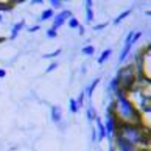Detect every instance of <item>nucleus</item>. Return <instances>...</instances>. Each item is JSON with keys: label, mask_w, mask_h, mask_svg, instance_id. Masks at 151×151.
Returning a JSON list of instances; mask_svg holds the SVG:
<instances>
[{"label": "nucleus", "mask_w": 151, "mask_h": 151, "mask_svg": "<svg viewBox=\"0 0 151 151\" xmlns=\"http://www.w3.org/2000/svg\"><path fill=\"white\" fill-rule=\"evenodd\" d=\"M114 115L120 120V123H132V125L142 123V115L128 97L117 98V101H114Z\"/></svg>", "instance_id": "f257e3e1"}, {"label": "nucleus", "mask_w": 151, "mask_h": 151, "mask_svg": "<svg viewBox=\"0 0 151 151\" xmlns=\"http://www.w3.org/2000/svg\"><path fill=\"white\" fill-rule=\"evenodd\" d=\"M115 134L120 136L123 140H126L129 145L136 147V145H143L147 147L148 140L145 137V132L142 131V128L139 125H132V123H119L117 125Z\"/></svg>", "instance_id": "f03ea898"}, {"label": "nucleus", "mask_w": 151, "mask_h": 151, "mask_svg": "<svg viewBox=\"0 0 151 151\" xmlns=\"http://www.w3.org/2000/svg\"><path fill=\"white\" fill-rule=\"evenodd\" d=\"M117 81H119V87L122 91H125V92L131 91L132 86L136 84V73H134L132 65H126L123 69H120Z\"/></svg>", "instance_id": "7ed1b4c3"}, {"label": "nucleus", "mask_w": 151, "mask_h": 151, "mask_svg": "<svg viewBox=\"0 0 151 151\" xmlns=\"http://www.w3.org/2000/svg\"><path fill=\"white\" fill-rule=\"evenodd\" d=\"M140 36H142L140 31H137V33H134V31L128 33V36H126V39H125V45H123L122 52H120V56H119V63H123V61L126 59V56L129 55L131 48H132V45H134V42H137Z\"/></svg>", "instance_id": "20e7f679"}, {"label": "nucleus", "mask_w": 151, "mask_h": 151, "mask_svg": "<svg viewBox=\"0 0 151 151\" xmlns=\"http://www.w3.org/2000/svg\"><path fill=\"white\" fill-rule=\"evenodd\" d=\"M104 125V129H106V137L109 139L111 145H112V137L115 134V129H117V119L114 114H108V119H106V123Z\"/></svg>", "instance_id": "39448f33"}, {"label": "nucleus", "mask_w": 151, "mask_h": 151, "mask_svg": "<svg viewBox=\"0 0 151 151\" xmlns=\"http://www.w3.org/2000/svg\"><path fill=\"white\" fill-rule=\"evenodd\" d=\"M111 151H137V150L126 140H123L120 136H115V140H112V145H111Z\"/></svg>", "instance_id": "423d86ee"}, {"label": "nucleus", "mask_w": 151, "mask_h": 151, "mask_svg": "<svg viewBox=\"0 0 151 151\" xmlns=\"http://www.w3.org/2000/svg\"><path fill=\"white\" fill-rule=\"evenodd\" d=\"M70 17H72V13H70L69 9L61 11V13L56 14V16H55V19H53V28H55V30L61 28V27L64 25V22H65V20H69Z\"/></svg>", "instance_id": "0eeeda50"}, {"label": "nucleus", "mask_w": 151, "mask_h": 151, "mask_svg": "<svg viewBox=\"0 0 151 151\" xmlns=\"http://www.w3.org/2000/svg\"><path fill=\"white\" fill-rule=\"evenodd\" d=\"M84 8H86V22L91 24V22L93 20V17H95V14H93V2L92 0H86Z\"/></svg>", "instance_id": "6e6552de"}, {"label": "nucleus", "mask_w": 151, "mask_h": 151, "mask_svg": "<svg viewBox=\"0 0 151 151\" xmlns=\"http://www.w3.org/2000/svg\"><path fill=\"white\" fill-rule=\"evenodd\" d=\"M61 119H63V109H61V106L55 104L52 106V120L53 122H61Z\"/></svg>", "instance_id": "1a4fd4ad"}, {"label": "nucleus", "mask_w": 151, "mask_h": 151, "mask_svg": "<svg viewBox=\"0 0 151 151\" xmlns=\"http://www.w3.org/2000/svg\"><path fill=\"white\" fill-rule=\"evenodd\" d=\"M25 27V20L22 19V20H19L17 24H14L13 25V30H11V39H14V37H17V35L20 33V30Z\"/></svg>", "instance_id": "9d476101"}, {"label": "nucleus", "mask_w": 151, "mask_h": 151, "mask_svg": "<svg viewBox=\"0 0 151 151\" xmlns=\"http://www.w3.org/2000/svg\"><path fill=\"white\" fill-rule=\"evenodd\" d=\"M97 120V129H98V140H103V139H106V129H104V125H103V122L98 119H95Z\"/></svg>", "instance_id": "9b49d317"}, {"label": "nucleus", "mask_w": 151, "mask_h": 151, "mask_svg": "<svg viewBox=\"0 0 151 151\" xmlns=\"http://www.w3.org/2000/svg\"><path fill=\"white\" fill-rule=\"evenodd\" d=\"M111 55H112V50H111V48H106V50H103V53L98 56V64H104L106 61L109 59Z\"/></svg>", "instance_id": "f8f14e48"}, {"label": "nucleus", "mask_w": 151, "mask_h": 151, "mask_svg": "<svg viewBox=\"0 0 151 151\" xmlns=\"http://www.w3.org/2000/svg\"><path fill=\"white\" fill-rule=\"evenodd\" d=\"M98 84H100V78H97V80H93V81H92V84L86 89V95H87L89 98L92 97V93H93V91H95V87H97Z\"/></svg>", "instance_id": "ddd939ff"}, {"label": "nucleus", "mask_w": 151, "mask_h": 151, "mask_svg": "<svg viewBox=\"0 0 151 151\" xmlns=\"http://www.w3.org/2000/svg\"><path fill=\"white\" fill-rule=\"evenodd\" d=\"M87 119L91 120V122L97 119V111H95V108H93L92 104H89V106H87Z\"/></svg>", "instance_id": "4468645a"}, {"label": "nucleus", "mask_w": 151, "mask_h": 151, "mask_svg": "<svg viewBox=\"0 0 151 151\" xmlns=\"http://www.w3.org/2000/svg\"><path fill=\"white\" fill-rule=\"evenodd\" d=\"M53 17V9L52 8H48V9H45L44 13L41 14V20L44 22V20H48V19H52Z\"/></svg>", "instance_id": "2eb2a0df"}, {"label": "nucleus", "mask_w": 151, "mask_h": 151, "mask_svg": "<svg viewBox=\"0 0 151 151\" xmlns=\"http://www.w3.org/2000/svg\"><path fill=\"white\" fill-rule=\"evenodd\" d=\"M131 14V9H126V11H123V13L119 16V17H115V20H114V24L115 25H119L120 24V22L123 20V19H125V17H128V16H129Z\"/></svg>", "instance_id": "dca6fc26"}, {"label": "nucleus", "mask_w": 151, "mask_h": 151, "mask_svg": "<svg viewBox=\"0 0 151 151\" xmlns=\"http://www.w3.org/2000/svg\"><path fill=\"white\" fill-rule=\"evenodd\" d=\"M13 6V2H0V11H11Z\"/></svg>", "instance_id": "f3484780"}, {"label": "nucleus", "mask_w": 151, "mask_h": 151, "mask_svg": "<svg viewBox=\"0 0 151 151\" xmlns=\"http://www.w3.org/2000/svg\"><path fill=\"white\" fill-rule=\"evenodd\" d=\"M93 53H95V47H93V45H86V47H83V55L92 56Z\"/></svg>", "instance_id": "a211bd4d"}, {"label": "nucleus", "mask_w": 151, "mask_h": 151, "mask_svg": "<svg viewBox=\"0 0 151 151\" xmlns=\"http://www.w3.org/2000/svg\"><path fill=\"white\" fill-rule=\"evenodd\" d=\"M69 109H70V112H72V114H76V112H78V104H76V100H73V98L70 100V103H69Z\"/></svg>", "instance_id": "6ab92c4d"}, {"label": "nucleus", "mask_w": 151, "mask_h": 151, "mask_svg": "<svg viewBox=\"0 0 151 151\" xmlns=\"http://www.w3.org/2000/svg\"><path fill=\"white\" fill-rule=\"evenodd\" d=\"M117 89H119V81H117V78H112L109 83V91L111 92H115Z\"/></svg>", "instance_id": "aec40b11"}, {"label": "nucleus", "mask_w": 151, "mask_h": 151, "mask_svg": "<svg viewBox=\"0 0 151 151\" xmlns=\"http://www.w3.org/2000/svg\"><path fill=\"white\" fill-rule=\"evenodd\" d=\"M69 27H70V28H78V27H80V22H78V19L72 16V17L69 19Z\"/></svg>", "instance_id": "412c9836"}, {"label": "nucleus", "mask_w": 151, "mask_h": 151, "mask_svg": "<svg viewBox=\"0 0 151 151\" xmlns=\"http://www.w3.org/2000/svg\"><path fill=\"white\" fill-rule=\"evenodd\" d=\"M56 36H58V30H55L53 27L47 30V37H50V39H55Z\"/></svg>", "instance_id": "4be33fe9"}, {"label": "nucleus", "mask_w": 151, "mask_h": 151, "mask_svg": "<svg viewBox=\"0 0 151 151\" xmlns=\"http://www.w3.org/2000/svg\"><path fill=\"white\" fill-rule=\"evenodd\" d=\"M76 104H78V109L84 106V92H81V95L78 97V100H76Z\"/></svg>", "instance_id": "5701e85b"}, {"label": "nucleus", "mask_w": 151, "mask_h": 151, "mask_svg": "<svg viewBox=\"0 0 151 151\" xmlns=\"http://www.w3.org/2000/svg\"><path fill=\"white\" fill-rule=\"evenodd\" d=\"M58 55H61V48H59V50H55L53 53H47V55H44L42 58H45V59H47V58H56Z\"/></svg>", "instance_id": "b1692460"}, {"label": "nucleus", "mask_w": 151, "mask_h": 151, "mask_svg": "<svg viewBox=\"0 0 151 151\" xmlns=\"http://www.w3.org/2000/svg\"><path fill=\"white\" fill-rule=\"evenodd\" d=\"M50 3H52V9H53V8H61V6H63V2H61V0H52Z\"/></svg>", "instance_id": "393cba45"}, {"label": "nucleus", "mask_w": 151, "mask_h": 151, "mask_svg": "<svg viewBox=\"0 0 151 151\" xmlns=\"http://www.w3.org/2000/svg\"><path fill=\"white\" fill-rule=\"evenodd\" d=\"M106 27H108V24H106V22H103V24H98V25H95V27H93V30H95V31H100V30L106 28Z\"/></svg>", "instance_id": "a878e982"}, {"label": "nucleus", "mask_w": 151, "mask_h": 151, "mask_svg": "<svg viewBox=\"0 0 151 151\" xmlns=\"http://www.w3.org/2000/svg\"><path fill=\"white\" fill-rule=\"evenodd\" d=\"M56 67H58V63H52V64L47 67V73H50V72H53V70H56Z\"/></svg>", "instance_id": "bb28decb"}, {"label": "nucleus", "mask_w": 151, "mask_h": 151, "mask_svg": "<svg viewBox=\"0 0 151 151\" xmlns=\"http://www.w3.org/2000/svg\"><path fill=\"white\" fill-rule=\"evenodd\" d=\"M39 28H41L39 25H33V27H30V28H28V31H30V33H35V31H37Z\"/></svg>", "instance_id": "cd10ccee"}, {"label": "nucleus", "mask_w": 151, "mask_h": 151, "mask_svg": "<svg viewBox=\"0 0 151 151\" xmlns=\"http://www.w3.org/2000/svg\"><path fill=\"white\" fill-rule=\"evenodd\" d=\"M6 76V70L5 69H0V78H5Z\"/></svg>", "instance_id": "c85d7f7f"}, {"label": "nucleus", "mask_w": 151, "mask_h": 151, "mask_svg": "<svg viewBox=\"0 0 151 151\" xmlns=\"http://www.w3.org/2000/svg\"><path fill=\"white\" fill-rule=\"evenodd\" d=\"M78 28H80V35H84V27H83V25H80Z\"/></svg>", "instance_id": "c756f323"}, {"label": "nucleus", "mask_w": 151, "mask_h": 151, "mask_svg": "<svg viewBox=\"0 0 151 151\" xmlns=\"http://www.w3.org/2000/svg\"><path fill=\"white\" fill-rule=\"evenodd\" d=\"M31 3H33V5H35V3H44V0H33Z\"/></svg>", "instance_id": "7c9ffc66"}, {"label": "nucleus", "mask_w": 151, "mask_h": 151, "mask_svg": "<svg viewBox=\"0 0 151 151\" xmlns=\"http://www.w3.org/2000/svg\"><path fill=\"white\" fill-rule=\"evenodd\" d=\"M3 20V17H2V14H0V22H2Z\"/></svg>", "instance_id": "2f4dec72"}]
</instances>
